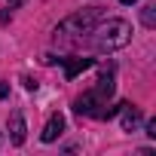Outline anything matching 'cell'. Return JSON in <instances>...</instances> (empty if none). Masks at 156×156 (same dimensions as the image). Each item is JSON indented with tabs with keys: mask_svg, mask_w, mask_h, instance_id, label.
Segmentation results:
<instances>
[{
	"mask_svg": "<svg viewBox=\"0 0 156 156\" xmlns=\"http://www.w3.org/2000/svg\"><path fill=\"white\" fill-rule=\"evenodd\" d=\"M98 37H95V43H98V49H119V46H126L129 40H132V28L122 22V19H113V22H107L104 28H98L95 31Z\"/></svg>",
	"mask_w": 156,
	"mask_h": 156,
	"instance_id": "obj_1",
	"label": "cell"
},
{
	"mask_svg": "<svg viewBox=\"0 0 156 156\" xmlns=\"http://www.w3.org/2000/svg\"><path fill=\"white\" fill-rule=\"evenodd\" d=\"M73 107H76V113H80V116H95V119H107V116L116 113V107L101 104V95H98V92H83L80 98H76Z\"/></svg>",
	"mask_w": 156,
	"mask_h": 156,
	"instance_id": "obj_2",
	"label": "cell"
},
{
	"mask_svg": "<svg viewBox=\"0 0 156 156\" xmlns=\"http://www.w3.org/2000/svg\"><path fill=\"white\" fill-rule=\"evenodd\" d=\"M61 132H64V116H61V113H55V116H49V122H46V129H43V135H40V138L49 144V141H55Z\"/></svg>",
	"mask_w": 156,
	"mask_h": 156,
	"instance_id": "obj_3",
	"label": "cell"
},
{
	"mask_svg": "<svg viewBox=\"0 0 156 156\" xmlns=\"http://www.w3.org/2000/svg\"><path fill=\"white\" fill-rule=\"evenodd\" d=\"M64 61V76L73 80L76 73H83L86 67H92V58H61Z\"/></svg>",
	"mask_w": 156,
	"mask_h": 156,
	"instance_id": "obj_4",
	"label": "cell"
},
{
	"mask_svg": "<svg viewBox=\"0 0 156 156\" xmlns=\"http://www.w3.org/2000/svg\"><path fill=\"white\" fill-rule=\"evenodd\" d=\"M119 110H122V129L129 132V129H135L138 122H141V113L135 110V107H129V104H119Z\"/></svg>",
	"mask_w": 156,
	"mask_h": 156,
	"instance_id": "obj_5",
	"label": "cell"
},
{
	"mask_svg": "<svg viewBox=\"0 0 156 156\" xmlns=\"http://www.w3.org/2000/svg\"><path fill=\"white\" fill-rule=\"evenodd\" d=\"M9 129H12V144H25V119H22V113H12Z\"/></svg>",
	"mask_w": 156,
	"mask_h": 156,
	"instance_id": "obj_6",
	"label": "cell"
},
{
	"mask_svg": "<svg viewBox=\"0 0 156 156\" xmlns=\"http://www.w3.org/2000/svg\"><path fill=\"white\" fill-rule=\"evenodd\" d=\"M95 92H98L101 98L113 92V73H110V67H107V70H104V73L98 76V86H95Z\"/></svg>",
	"mask_w": 156,
	"mask_h": 156,
	"instance_id": "obj_7",
	"label": "cell"
},
{
	"mask_svg": "<svg viewBox=\"0 0 156 156\" xmlns=\"http://www.w3.org/2000/svg\"><path fill=\"white\" fill-rule=\"evenodd\" d=\"M144 25H153V6L144 9Z\"/></svg>",
	"mask_w": 156,
	"mask_h": 156,
	"instance_id": "obj_8",
	"label": "cell"
},
{
	"mask_svg": "<svg viewBox=\"0 0 156 156\" xmlns=\"http://www.w3.org/2000/svg\"><path fill=\"white\" fill-rule=\"evenodd\" d=\"M147 135H150V138H156V122H153V119L147 122Z\"/></svg>",
	"mask_w": 156,
	"mask_h": 156,
	"instance_id": "obj_9",
	"label": "cell"
},
{
	"mask_svg": "<svg viewBox=\"0 0 156 156\" xmlns=\"http://www.w3.org/2000/svg\"><path fill=\"white\" fill-rule=\"evenodd\" d=\"M6 95H9V86H6V83H0V98H6Z\"/></svg>",
	"mask_w": 156,
	"mask_h": 156,
	"instance_id": "obj_10",
	"label": "cell"
},
{
	"mask_svg": "<svg viewBox=\"0 0 156 156\" xmlns=\"http://www.w3.org/2000/svg\"><path fill=\"white\" fill-rule=\"evenodd\" d=\"M9 3V9H16V6H22V0H6Z\"/></svg>",
	"mask_w": 156,
	"mask_h": 156,
	"instance_id": "obj_11",
	"label": "cell"
},
{
	"mask_svg": "<svg viewBox=\"0 0 156 156\" xmlns=\"http://www.w3.org/2000/svg\"><path fill=\"white\" fill-rule=\"evenodd\" d=\"M119 3H135V0H119Z\"/></svg>",
	"mask_w": 156,
	"mask_h": 156,
	"instance_id": "obj_12",
	"label": "cell"
}]
</instances>
